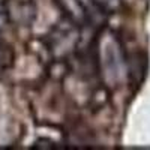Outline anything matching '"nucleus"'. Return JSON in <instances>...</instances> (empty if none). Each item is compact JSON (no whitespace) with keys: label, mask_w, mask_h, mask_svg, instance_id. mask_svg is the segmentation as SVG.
Listing matches in <instances>:
<instances>
[{"label":"nucleus","mask_w":150,"mask_h":150,"mask_svg":"<svg viewBox=\"0 0 150 150\" xmlns=\"http://www.w3.org/2000/svg\"><path fill=\"white\" fill-rule=\"evenodd\" d=\"M93 3L104 12H116L120 8L122 0H93Z\"/></svg>","instance_id":"nucleus-4"},{"label":"nucleus","mask_w":150,"mask_h":150,"mask_svg":"<svg viewBox=\"0 0 150 150\" xmlns=\"http://www.w3.org/2000/svg\"><path fill=\"white\" fill-rule=\"evenodd\" d=\"M33 147H36V149H54V147H57V146H56V143H54L53 140L38 138V140L35 141V146H33Z\"/></svg>","instance_id":"nucleus-5"},{"label":"nucleus","mask_w":150,"mask_h":150,"mask_svg":"<svg viewBox=\"0 0 150 150\" xmlns=\"http://www.w3.org/2000/svg\"><path fill=\"white\" fill-rule=\"evenodd\" d=\"M6 14L11 21L18 24H29L33 20V8L24 2H11L6 6Z\"/></svg>","instance_id":"nucleus-1"},{"label":"nucleus","mask_w":150,"mask_h":150,"mask_svg":"<svg viewBox=\"0 0 150 150\" xmlns=\"http://www.w3.org/2000/svg\"><path fill=\"white\" fill-rule=\"evenodd\" d=\"M15 62V53L11 45L0 44V74L8 72Z\"/></svg>","instance_id":"nucleus-2"},{"label":"nucleus","mask_w":150,"mask_h":150,"mask_svg":"<svg viewBox=\"0 0 150 150\" xmlns=\"http://www.w3.org/2000/svg\"><path fill=\"white\" fill-rule=\"evenodd\" d=\"M144 65H146V57H144L143 53H138V54H134V56H132L131 75L137 80V83H140V81L143 80V77H144V74H146V72H144V71H146Z\"/></svg>","instance_id":"nucleus-3"}]
</instances>
